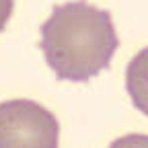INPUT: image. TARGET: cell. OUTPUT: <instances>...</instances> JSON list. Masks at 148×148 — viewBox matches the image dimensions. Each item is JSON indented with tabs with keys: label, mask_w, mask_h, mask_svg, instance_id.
I'll return each instance as SVG.
<instances>
[{
	"label": "cell",
	"mask_w": 148,
	"mask_h": 148,
	"mask_svg": "<svg viewBox=\"0 0 148 148\" xmlns=\"http://www.w3.org/2000/svg\"><path fill=\"white\" fill-rule=\"evenodd\" d=\"M119 37L109 10L86 0L53 6L41 25L39 49L60 80L86 82L111 66Z\"/></svg>",
	"instance_id": "cell-1"
},
{
	"label": "cell",
	"mask_w": 148,
	"mask_h": 148,
	"mask_svg": "<svg viewBox=\"0 0 148 148\" xmlns=\"http://www.w3.org/2000/svg\"><path fill=\"white\" fill-rule=\"evenodd\" d=\"M60 123L49 109L29 99L0 103V148H58Z\"/></svg>",
	"instance_id": "cell-2"
},
{
	"label": "cell",
	"mask_w": 148,
	"mask_h": 148,
	"mask_svg": "<svg viewBox=\"0 0 148 148\" xmlns=\"http://www.w3.org/2000/svg\"><path fill=\"white\" fill-rule=\"evenodd\" d=\"M125 90L134 107L148 117V47L140 49L125 68Z\"/></svg>",
	"instance_id": "cell-3"
},
{
	"label": "cell",
	"mask_w": 148,
	"mask_h": 148,
	"mask_svg": "<svg viewBox=\"0 0 148 148\" xmlns=\"http://www.w3.org/2000/svg\"><path fill=\"white\" fill-rule=\"evenodd\" d=\"M109 148H148V136L146 134H127L111 142Z\"/></svg>",
	"instance_id": "cell-4"
},
{
	"label": "cell",
	"mask_w": 148,
	"mask_h": 148,
	"mask_svg": "<svg viewBox=\"0 0 148 148\" xmlns=\"http://www.w3.org/2000/svg\"><path fill=\"white\" fill-rule=\"evenodd\" d=\"M12 10H14V0H0V33L6 29Z\"/></svg>",
	"instance_id": "cell-5"
}]
</instances>
